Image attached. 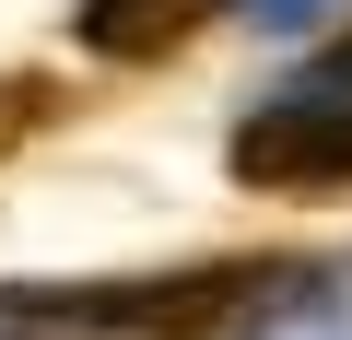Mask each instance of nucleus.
<instances>
[{
  "instance_id": "obj_4",
  "label": "nucleus",
  "mask_w": 352,
  "mask_h": 340,
  "mask_svg": "<svg viewBox=\"0 0 352 340\" xmlns=\"http://www.w3.org/2000/svg\"><path fill=\"white\" fill-rule=\"evenodd\" d=\"M59 106H71V82H59V71H0V164H12L24 141H47V129H59Z\"/></svg>"
},
{
  "instance_id": "obj_1",
  "label": "nucleus",
  "mask_w": 352,
  "mask_h": 340,
  "mask_svg": "<svg viewBox=\"0 0 352 340\" xmlns=\"http://www.w3.org/2000/svg\"><path fill=\"white\" fill-rule=\"evenodd\" d=\"M270 270L258 258H212V270H176V282H94V293H59L47 317H82V328H141V340H188L212 317H235Z\"/></svg>"
},
{
  "instance_id": "obj_3",
  "label": "nucleus",
  "mask_w": 352,
  "mask_h": 340,
  "mask_svg": "<svg viewBox=\"0 0 352 340\" xmlns=\"http://www.w3.org/2000/svg\"><path fill=\"white\" fill-rule=\"evenodd\" d=\"M200 12H212V0H82V12H71V36L94 47V59H176V47H188L200 36Z\"/></svg>"
},
{
  "instance_id": "obj_2",
  "label": "nucleus",
  "mask_w": 352,
  "mask_h": 340,
  "mask_svg": "<svg viewBox=\"0 0 352 340\" xmlns=\"http://www.w3.org/2000/svg\"><path fill=\"white\" fill-rule=\"evenodd\" d=\"M223 164H235V188H352V106H317V94H294V106H258L235 141H223Z\"/></svg>"
}]
</instances>
